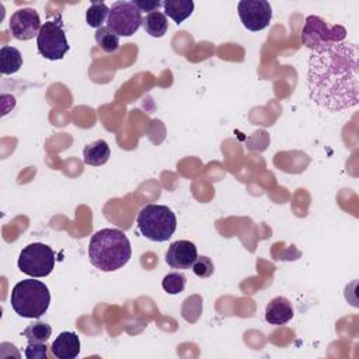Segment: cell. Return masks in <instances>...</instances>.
<instances>
[{"mask_svg": "<svg viewBox=\"0 0 359 359\" xmlns=\"http://www.w3.org/2000/svg\"><path fill=\"white\" fill-rule=\"evenodd\" d=\"M137 229L140 234L151 241H167L177 229V217L165 205H146L137 213Z\"/></svg>", "mask_w": 359, "mask_h": 359, "instance_id": "cell-4", "label": "cell"}, {"mask_svg": "<svg viewBox=\"0 0 359 359\" xmlns=\"http://www.w3.org/2000/svg\"><path fill=\"white\" fill-rule=\"evenodd\" d=\"M25 356L28 359H46L48 346L45 345V342H28L25 348Z\"/></svg>", "mask_w": 359, "mask_h": 359, "instance_id": "cell-23", "label": "cell"}, {"mask_svg": "<svg viewBox=\"0 0 359 359\" xmlns=\"http://www.w3.org/2000/svg\"><path fill=\"white\" fill-rule=\"evenodd\" d=\"M55 252L43 243H31L24 247L18 257V269L32 278L48 276L55 268Z\"/></svg>", "mask_w": 359, "mask_h": 359, "instance_id": "cell-6", "label": "cell"}, {"mask_svg": "<svg viewBox=\"0 0 359 359\" xmlns=\"http://www.w3.org/2000/svg\"><path fill=\"white\" fill-rule=\"evenodd\" d=\"M13 310L24 318H39L43 316L50 303L48 286L35 279H24L18 282L10 294Z\"/></svg>", "mask_w": 359, "mask_h": 359, "instance_id": "cell-3", "label": "cell"}, {"mask_svg": "<svg viewBox=\"0 0 359 359\" xmlns=\"http://www.w3.org/2000/svg\"><path fill=\"white\" fill-rule=\"evenodd\" d=\"M22 66L21 52L10 45H4L0 49V72L4 76L17 73Z\"/></svg>", "mask_w": 359, "mask_h": 359, "instance_id": "cell-15", "label": "cell"}, {"mask_svg": "<svg viewBox=\"0 0 359 359\" xmlns=\"http://www.w3.org/2000/svg\"><path fill=\"white\" fill-rule=\"evenodd\" d=\"M198 258L196 245L188 240H178L170 244L165 252V262L174 269H188Z\"/></svg>", "mask_w": 359, "mask_h": 359, "instance_id": "cell-11", "label": "cell"}, {"mask_svg": "<svg viewBox=\"0 0 359 359\" xmlns=\"http://www.w3.org/2000/svg\"><path fill=\"white\" fill-rule=\"evenodd\" d=\"M111 156V149L104 139H98L90 144H87L83 150V160L87 165L98 167L108 161Z\"/></svg>", "mask_w": 359, "mask_h": 359, "instance_id": "cell-14", "label": "cell"}, {"mask_svg": "<svg viewBox=\"0 0 359 359\" xmlns=\"http://www.w3.org/2000/svg\"><path fill=\"white\" fill-rule=\"evenodd\" d=\"M8 27L13 38L18 41H28L32 39L35 35L38 36L42 28L38 13L29 7L14 11L10 18Z\"/></svg>", "mask_w": 359, "mask_h": 359, "instance_id": "cell-10", "label": "cell"}, {"mask_svg": "<svg viewBox=\"0 0 359 359\" xmlns=\"http://www.w3.org/2000/svg\"><path fill=\"white\" fill-rule=\"evenodd\" d=\"M187 285V276L181 272H171L165 275L161 280V286L164 292L168 294H178L185 289Z\"/></svg>", "mask_w": 359, "mask_h": 359, "instance_id": "cell-21", "label": "cell"}, {"mask_svg": "<svg viewBox=\"0 0 359 359\" xmlns=\"http://www.w3.org/2000/svg\"><path fill=\"white\" fill-rule=\"evenodd\" d=\"M310 100L330 112H339L359 102V48L342 41L310 52L307 66Z\"/></svg>", "mask_w": 359, "mask_h": 359, "instance_id": "cell-1", "label": "cell"}, {"mask_svg": "<svg viewBox=\"0 0 359 359\" xmlns=\"http://www.w3.org/2000/svg\"><path fill=\"white\" fill-rule=\"evenodd\" d=\"M143 28L150 36L161 38L168 29L165 14L161 11H153L146 14V17L143 18Z\"/></svg>", "mask_w": 359, "mask_h": 359, "instance_id": "cell-17", "label": "cell"}, {"mask_svg": "<svg viewBox=\"0 0 359 359\" xmlns=\"http://www.w3.org/2000/svg\"><path fill=\"white\" fill-rule=\"evenodd\" d=\"M36 48L41 56L48 60H60L69 50V42L63 29L60 15L42 24L36 36Z\"/></svg>", "mask_w": 359, "mask_h": 359, "instance_id": "cell-7", "label": "cell"}, {"mask_svg": "<svg viewBox=\"0 0 359 359\" xmlns=\"http://www.w3.org/2000/svg\"><path fill=\"white\" fill-rule=\"evenodd\" d=\"M142 24V11L133 1H115L109 7L107 27L118 36H132Z\"/></svg>", "mask_w": 359, "mask_h": 359, "instance_id": "cell-8", "label": "cell"}, {"mask_svg": "<svg viewBox=\"0 0 359 359\" xmlns=\"http://www.w3.org/2000/svg\"><path fill=\"white\" fill-rule=\"evenodd\" d=\"M95 42L107 53H114L119 48V36L108 27H101L95 31Z\"/></svg>", "mask_w": 359, "mask_h": 359, "instance_id": "cell-19", "label": "cell"}, {"mask_svg": "<svg viewBox=\"0 0 359 359\" xmlns=\"http://www.w3.org/2000/svg\"><path fill=\"white\" fill-rule=\"evenodd\" d=\"M109 14V7L102 1H93L86 11V22L93 28H101L107 22Z\"/></svg>", "mask_w": 359, "mask_h": 359, "instance_id": "cell-18", "label": "cell"}, {"mask_svg": "<svg viewBox=\"0 0 359 359\" xmlns=\"http://www.w3.org/2000/svg\"><path fill=\"white\" fill-rule=\"evenodd\" d=\"M345 39H346L345 27L339 24L331 25L318 15H309L306 18V22L302 31V43L307 49H310V52L328 48Z\"/></svg>", "mask_w": 359, "mask_h": 359, "instance_id": "cell-5", "label": "cell"}, {"mask_svg": "<svg viewBox=\"0 0 359 359\" xmlns=\"http://www.w3.org/2000/svg\"><path fill=\"white\" fill-rule=\"evenodd\" d=\"M50 334H52L50 325L43 321H36L28 325L22 332V335L27 337L28 342H46Z\"/></svg>", "mask_w": 359, "mask_h": 359, "instance_id": "cell-20", "label": "cell"}, {"mask_svg": "<svg viewBox=\"0 0 359 359\" xmlns=\"http://www.w3.org/2000/svg\"><path fill=\"white\" fill-rule=\"evenodd\" d=\"M50 351L57 359H74L80 353V338L76 332L63 331L52 342Z\"/></svg>", "mask_w": 359, "mask_h": 359, "instance_id": "cell-13", "label": "cell"}, {"mask_svg": "<svg viewBox=\"0 0 359 359\" xmlns=\"http://www.w3.org/2000/svg\"><path fill=\"white\" fill-rule=\"evenodd\" d=\"M192 271L196 276L205 279V278H209L210 275H213L215 272V265L212 262V259L206 255H199L195 262L192 264Z\"/></svg>", "mask_w": 359, "mask_h": 359, "instance_id": "cell-22", "label": "cell"}, {"mask_svg": "<svg viewBox=\"0 0 359 359\" xmlns=\"http://www.w3.org/2000/svg\"><path fill=\"white\" fill-rule=\"evenodd\" d=\"M130 257L132 247L129 238L119 229H101L90 238V262L102 272H112L122 268Z\"/></svg>", "mask_w": 359, "mask_h": 359, "instance_id": "cell-2", "label": "cell"}, {"mask_svg": "<svg viewBox=\"0 0 359 359\" xmlns=\"http://www.w3.org/2000/svg\"><path fill=\"white\" fill-rule=\"evenodd\" d=\"M243 25L250 31H262L272 20V7L266 0H241L237 6Z\"/></svg>", "mask_w": 359, "mask_h": 359, "instance_id": "cell-9", "label": "cell"}, {"mask_svg": "<svg viewBox=\"0 0 359 359\" xmlns=\"http://www.w3.org/2000/svg\"><path fill=\"white\" fill-rule=\"evenodd\" d=\"M163 7L165 15H168L174 22L181 24L192 14L195 4L192 0H165Z\"/></svg>", "mask_w": 359, "mask_h": 359, "instance_id": "cell-16", "label": "cell"}, {"mask_svg": "<svg viewBox=\"0 0 359 359\" xmlns=\"http://www.w3.org/2000/svg\"><path fill=\"white\" fill-rule=\"evenodd\" d=\"M133 4L140 11H149V13L157 11L163 6V3L158 0H133Z\"/></svg>", "mask_w": 359, "mask_h": 359, "instance_id": "cell-24", "label": "cell"}, {"mask_svg": "<svg viewBox=\"0 0 359 359\" xmlns=\"http://www.w3.org/2000/svg\"><path fill=\"white\" fill-rule=\"evenodd\" d=\"M293 306L283 296L273 297L265 307V320L272 325H283L293 318Z\"/></svg>", "mask_w": 359, "mask_h": 359, "instance_id": "cell-12", "label": "cell"}]
</instances>
